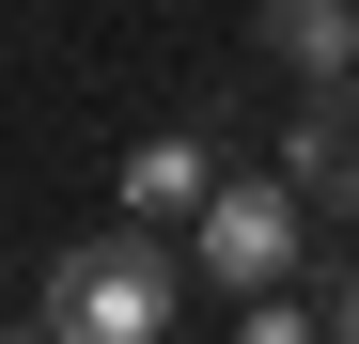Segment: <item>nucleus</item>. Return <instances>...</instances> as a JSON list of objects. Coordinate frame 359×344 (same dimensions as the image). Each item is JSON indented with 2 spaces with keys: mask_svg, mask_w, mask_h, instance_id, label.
Here are the masks:
<instances>
[{
  "mask_svg": "<svg viewBox=\"0 0 359 344\" xmlns=\"http://www.w3.org/2000/svg\"><path fill=\"white\" fill-rule=\"evenodd\" d=\"M63 344H156L172 313H188V282H172V251H156V219H126V235H79L63 266H47V298H32Z\"/></svg>",
  "mask_w": 359,
  "mask_h": 344,
  "instance_id": "f257e3e1",
  "label": "nucleus"
},
{
  "mask_svg": "<svg viewBox=\"0 0 359 344\" xmlns=\"http://www.w3.org/2000/svg\"><path fill=\"white\" fill-rule=\"evenodd\" d=\"M297 235H313L297 172H219V188L188 204V251H203V282H219V298H250V282H281V266H297Z\"/></svg>",
  "mask_w": 359,
  "mask_h": 344,
  "instance_id": "f03ea898",
  "label": "nucleus"
},
{
  "mask_svg": "<svg viewBox=\"0 0 359 344\" xmlns=\"http://www.w3.org/2000/svg\"><path fill=\"white\" fill-rule=\"evenodd\" d=\"M281 172H297V204H313V219H359V79H297V110H281Z\"/></svg>",
  "mask_w": 359,
  "mask_h": 344,
  "instance_id": "7ed1b4c3",
  "label": "nucleus"
},
{
  "mask_svg": "<svg viewBox=\"0 0 359 344\" xmlns=\"http://www.w3.org/2000/svg\"><path fill=\"white\" fill-rule=\"evenodd\" d=\"M250 47H266L281 79H359V0H266Z\"/></svg>",
  "mask_w": 359,
  "mask_h": 344,
  "instance_id": "20e7f679",
  "label": "nucleus"
},
{
  "mask_svg": "<svg viewBox=\"0 0 359 344\" xmlns=\"http://www.w3.org/2000/svg\"><path fill=\"white\" fill-rule=\"evenodd\" d=\"M203 188H219V141H203V126H156V141L126 157V219H156V235H188Z\"/></svg>",
  "mask_w": 359,
  "mask_h": 344,
  "instance_id": "39448f33",
  "label": "nucleus"
},
{
  "mask_svg": "<svg viewBox=\"0 0 359 344\" xmlns=\"http://www.w3.org/2000/svg\"><path fill=\"white\" fill-rule=\"evenodd\" d=\"M328 329H359V282H344V298H328Z\"/></svg>",
  "mask_w": 359,
  "mask_h": 344,
  "instance_id": "423d86ee",
  "label": "nucleus"
}]
</instances>
